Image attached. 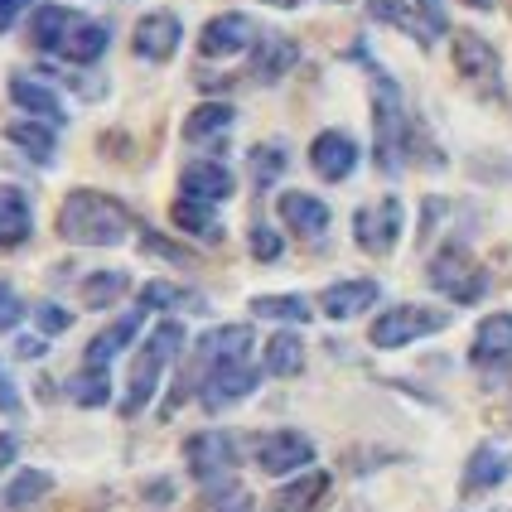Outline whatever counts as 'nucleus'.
<instances>
[{
  "instance_id": "45",
  "label": "nucleus",
  "mask_w": 512,
  "mask_h": 512,
  "mask_svg": "<svg viewBox=\"0 0 512 512\" xmlns=\"http://www.w3.org/2000/svg\"><path fill=\"white\" fill-rule=\"evenodd\" d=\"M25 5H34V0H0V34H10V29L20 25Z\"/></svg>"
},
{
  "instance_id": "35",
  "label": "nucleus",
  "mask_w": 512,
  "mask_h": 512,
  "mask_svg": "<svg viewBox=\"0 0 512 512\" xmlns=\"http://www.w3.org/2000/svg\"><path fill=\"white\" fill-rule=\"evenodd\" d=\"M68 397L87 406V411H97V406H107L112 401V372H97V368H78L68 377Z\"/></svg>"
},
{
  "instance_id": "48",
  "label": "nucleus",
  "mask_w": 512,
  "mask_h": 512,
  "mask_svg": "<svg viewBox=\"0 0 512 512\" xmlns=\"http://www.w3.org/2000/svg\"><path fill=\"white\" fill-rule=\"evenodd\" d=\"M266 5H276V10H295V5H305V0H266Z\"/></svg>"
},
{
  "instance_id": "41",
  "label": "nucleus",
  "mask_w": 512,
  "mask_h": 512,
  "mask_svg": "<svg viewBox=\"0 0 512 512\" xmlns=\"http://www.w3.org/2000/svg\"><path fill=\"white\" fill-rule=\"evenodd\" d=\"M20 319H25V300L15 295V285L10 281H0V334H5V329H15Z\"/></svg>"
},
{
  "instance_id": "10",
  "label": "nucleus",
  "mask_w": 512,
  "mask_h": 512,
  "mask_svg": "<svg viewBox=\"0 0 512 512\" xmlns=\"http://www.w3.org/2000/svg\"><path fill=\"white\" fill-rule=\"evenodd\" d=\"M314 464V440L305 430H266L256 435V469L271 474V479H285V474H300Z\"/></svg>"
},
{
  "instance_id": "29",
  "label": "nucleus",
  "mask_w": 512,
  "mask_h": 512,
  "mask_svg": "<svg viewBox=\"0 0 512 512\" xmlns=\"http://www.w3.org/2000/svg\"><path fill=\"white\" fill-rule=\"evenodd\" d=\"M73 10H63V5H39L34 10V20H29V44L39 49V54H58L63 49V34L73 29Z\"/></svg>"
},
{
  "instance_id": "33",
  "label": "nucleus",
  "mask_w": 512,
  "mask_h": 512,
  "mask_svg": "<svg viewBox=\"0 0 512 512\" xmlns=\"http://www.w3.org/2000/svg\"><path fill=\"white\" fill-rule=\"evenodd\" d=\"M141 305L145 310H208V300H203L199 290H189V285H170V281H150L141 285Z\"/></svg>"
},
{
  "instance_id": "14",
  "label": "nucleus",
  "mask_w": 512,
  "mask_h": 512,
  "mask_svg": "<svg viewBox=\"0 0 512 512\" xmlns=\"http://www.w3.org/2000/svg\"><path fill=\"white\" fill-rule=\"evenodd\" d=\"M358 155L363 150H358V141L348 131H319L310 141V165L324 184H343L348 174L358 170Z\"/></svg>"
},
{
  "instance_id": "7",
  "label": "nucleus",
  "mask_w": 512,
  "mask_h": 512,
  "mask_svg": "<svg viewBox=\"0 0 512 512\" xmlns=\"http://www.w3.org/2000/svg\"><path fill=\"white\" fill-rule=\"evenodd\" d=\"M440 329H450V314L445 310H435V305H392V310H382L372 319L368 339L372 348H406V343L430 339Z\"/></svg>"
},
{
  "instance_id": "9",
  "label": "nucleus",
  "mask_w": 512,
  "mask_h": 512,
  "mask_svg": "<svg viewBox=\"0 0 512 512\" xmlns=\"http://www.w3.org/2000/svg\"><path fill=\"white\" fill-rule=\"evenodd\" d=\"M401 223H406V208H401V199H392V194L377 203H363V208L353 213V242L372 256H387L401 242Z\"/></svg>"
},
{
  "instance_id": "46",
  "label": "nucleus",
  "mask_w": 512,
  "mask_h": 512,
  "mask_svg": "<svg viewBox=\"0 0 512 512\" xmlns=\"http://www.w3.org/2000/svg\"><path fill=\"white\" fill-rule=\"evenodd\" d=\"M0 411H5V416H20V411H25V406H20V392H15L5 377H0Z\"/></svg>"
},
{
  "instance_id": "26",
  "label": "nucleus",
  "mask_w": 512,
  "mask_h": 512,
  "mask_svg": "<svg viewBox=\"0 0 512 512\" xmlns=\"http://www.w3.org/2000/svg\"><path fill=\"white\" fill-rule=\"evenodd\" d=\"M58 126H49V121H34V116H25V121H10L5 126V141L15 145V150H25L34 165H54L58 155Z\"/></svg>"
},
{
  "instance_id": "27",
  "label": "nucleus",
  "mask_w": 512,
  "mask_h": 512,
  "mask_svg": "<svg viewBox=\"0 0 512 512\" xmlns=\"http://www.w3.org/2000/svg\"><path fill=\"white\" fill-rule=\"evenodd\" d=\"M324 493H329V474H324V469H305V474H295V479L271 498V512H314L324 503Z\"/></svg>"
},
{
  "instance_id": "12",
  "label": "nucleus",
  "mask_w": 512,
  "mask_h": 512,
  "mask_svg": "<svg viewBox=\"0 0 512 512\" xmlns=\"http://www.w3.org/2000/svg\"><path fill=\"white\" fill-rule=\"evenodd\" d=\"M179 44H184V25H179L174 10H150L136 25V34H131V49L145 63H170L179 54Z\"/></svg>"
},
{
  "instance_id": "30",
  "label": "nucleus",
  "mask_w": 512,
  "mask_h": 512,
  "mask_svg": "<svg viewBox=\"0 0 512 512\" xmlns=\"http://www.w3.org/2000/svg\"><path fill=\"white\" fill-rule=\"evenodd\" d=\"M261 368H266V377H295V372H305V339H300L295 329L271 334V339H266Z\"/></svg>"
},
{
  "instance_id": "4",
  "label": "nucleus",
  "mask_w": 512,
  "mask_h": 512,
  "mask_svg": "<svg viewBox=\"0 0 512 512\" xmlns=\"http://www.w3.org/2000/svg\"><path fill=\"white\" fill-rule=\"evenodd\" d=\"M179 348H184V324H179V319H165V324H155V329H150V339H145V348L136 353L131 377H126V401H121V411H126V416H141L145 406L155 401L160 377H165V368L174 363V353H179Z\"/></svg>"
},
{
  "instance_id": "16",
  "label": "nucleus",
  "mask_w": 512,
  "mask_h": 512,
  "mask_svg": "<svg viewBox=\"0 0 512 512\" xmlns=\"http://www.w3.org/2000/svg\"><path fill=\"white\" fill-rule=\"evenodd\" d=\"M377 300H382V285L368 281V276H358V281L324 285V295H319V310H324V319H334V324H348V319L368 314Z\"/></svg>"
},
{
  "instance_id": "39",
  "label": "nucleus",
  "mask_w": 512,
  "mask_h": 512,
  "mask_svg": "<svg viewBox=\"0 0 512 512\" xmlns=\"http://www.w3.org/2000/svg\"><path fill=\"white\" fill-rule=\"evenodd\" d=\"M34 329H39L44 339L68 334V329H73V314L63 310V305H54V300H39V305H34Z\"/></svg>"
},
{
  "instance_id": "17",
  "label": "nucleus",
  "mask_w": 512,
  "mask_h": 512,
  "mask_svg": "<svg viewBox=\"0 0 512 512\" xmlns=\"http://www.w3.org/2000/svg\"><path fill=\"white\" fill-rule=\"evenodd\" d=\"M469 363L474 368H512V314H488L474 329V343H469Z\"/></svg>"
},
{
  "instance_id": "19",
  "label": "nucleus",
  "mask_w": 512,
  "mask_h": 512,
  "mask_svg": "<svg viewBox=\"0 0 512 512\" xmlns=\"http://www.w3.org/2000/svg\"><path fill=\"white\" fill-rule=\"evenodd\" d=\"M141 319H145V305H136V310H126L121 319H112L97 339L83 348V368H97V372H112V358L126 348V343L141 334Z\"/></svg>"
},
{
  "instance_id": "43",
  "label": "nucleus",
  "mask_w": 512,
  "mask_h": 512,
  "mask_svg": "<svg viewBox=\"0 0 512 512\" xmlns=\"http://www.w3.org/2000/svg\"><path fill=\"white\" fill-rule=\"evenodd\" d=\"M416 10H421V20L430 25V34L440 39V34H450V15H445V0H416Z\"/></svg>"
},
{
  "instance_id": "38",
  "label": "nucleus",
  "mask_w": 512,
  "mask_h": 512,
  "mask_svg": "<svg viewBox=\"0 0 512 512\" xmlns=\"http://www.w3.org/2000/svg\"><path fill=\"white\" fill-rule=\"evenodd\" d=\"M247 488L237 484V479H223V484H208L203 488V508L208 512H247Z\"/></svg>"
},
{
  "instance_id": "37",
  "label": "nucleus",
  "mask_w": 512,
  "mask_h": 512,
  "mask_svg": "<svg viewBox=\"0 0 512 512\" xmlns=\"http://www.w3.org/2000/svg\"><path fill=\"white\" fill-rule=\"evenodd\" d=\"M126 281H131L126 271H92V276L83 281V305L87 310H107L112 300L126 295Z\"/></svg>"
},
{
  "instance_id": "21",
  "label": "nucleus",
  "mask_w": 512,
  "mask_h": 512,
  "mask_svg": "<svg viewBox=\"0 0 512 512\" xmlns=\"http://www.w3.org/2000/svg\"><path fill=\"white\" fill-rule=\"evenodd\" d=\"M34 237V203L25 189L0 184V252H15Z\"/></svg>"
},
{
  "instance_id": "13",
  "label": "nucleus",
  "mask_w": 512,
  "mask_h": 512,
  "mask_svg": "<svg viewBox=\"0 0 512 512\" xmlns=\"http://www.w3.org/2000/svg\"><path fill=\"white\" fill-rule=\"evenodd\" d=\"M256 39V25L242 15V10H228V15H213L199 34V54L203 58H232V54H247Z\"/></svg>"
},
{
  "instance_id": "20",
  "label": "nucleus",
  "mask_w": 512,
  "mask_h": 512,
  "mask_svg": "<svg viewBox=\"0 0 512 512\" xmlns=\"http://www.w3.org/2000/svg\"><path fill=\"white\" fill-rule=\"evenodd\" d=\"M10 102L20 107L34 121H49V126H63L68 121V107L58 102V92L44 78H29V73H15L10 78Z\"/></svg>"
},
{
  "instance_id": "36",
  "label": "nucleus",
  "mask_w": 512,
  "mask_h": 512,
  "mask_svg": "<svg viewBox=\"0 0 512 512\" xmlns=\"http://www.w3.org/2000/svg\"><path fill=\"white\" fill-rule=\"evenodd\" d=\"M252 314L256 319H276V324H305L310 319V300L305 295H256Z\"/></svg>"
},
{
  "instance_id": "49",
  "label": "nucleus",
  "mask_w": 512,
  "mask_h": 512,
  "mask_svg": "<svg viewBox=\"0 0 512 512\" xmlns=\"http://www.w3.org/2000/svg\"><path fill=\"white\" fill-rule=\"evenodd\" d=\"M469 5H479V10H488V5H493V0H469Z\"/></svg>"
},
{
  "instance_id": "25",
  "label": "nucleus",
  "mask_w": 512,
  "mask_h": 512,
  "mask_svg": "<svg viewBox=\"0 0 512 512\" xmlns=\"http://www.w3.org/2000/svg\"><path fill=\"white\" fill-rule=\"evenodd\" d=\"M512 474V459L498 450V445H479L469 464H464V479H459V493L464 498H474V493H488V488H498L503 479Z\"/></svg>"
},
{
  "instance_id": "6",
  "label": "nucleus",
  "mask_w": 512,
  "mask_h": 512,
  "mask_svg": "<svg viewBox=\"0 0 512 512\" xmlns=\"http://www.w3.org/2000/svg\"><path fill=\"white\" fill-rule=\"evenodd\" d=\"M184 464H189V479L199 488L223 484L242 464V445H237V435H228V430H199V435L184 440Z\"/></svg>"
},
{
  "instance_id": "5",
  "label": "nucleus",
  "mask_w": 512,
  "mask_h": 512,
  "mask_svg": "<svg viewBox=\"0 0 512 512\" xmlns=\"http://www.w3.org/2000/svg\"><path fill=\"white\" fill-rule=\"evenodd\" d=\"M426 281L450 300V305H479L488 295V271L474 261V252L464 242H445L440 252H430Z\"/></svg>"
},
{
  "instance_id": "40",
  "label": "nucleus",
  "mask_w": 512,
  "mask_h": 512,
  "mask_svg": "<svg viewBox=\"0 0 512 512\" xmlns=\"http://www.w3.org/2000/svg\"><path fill=\"white\" fill-rule=\"evenodd\" d=\"M247 237H252V256H256V261H281V256H285V242H281V232H276V228L252 223V232H247Z\"/></svg>"
},
{
  "instance_id": "31",
  "label": "nucleus",
  "mask_w": 512,
  "mask_h": 512,
  "mask_svg": "<svg viewBox=\"0 0 512 512\" xmlns=\"http://www.w3.org/2000/svg\"><path fill=\"white\" fill-rule=\"evenodd\" d=\"M174 228L189 232V237H203V242H218L223 237V223H218V203L208 199H184L174 203Z\"/></svg>"
},
{
  "instance_id": "28",
  "label": "nucleus",
  "mask_w": 512,
  "mask_h": 512,
  "mask_svg": "<svg viewBox=\"0 0 512 512\" xmlns=\"http://www.w3.org/2000/svg\"><path fill=\"white\" fill-rule=\"evenodd\" d=\"M368 20L401 29V34H406V39H416L421 49H430V44H435V34H430V25L421 20V10H411L406 0H368Z\"/></svg>"
},
{
  "instance_id": "24",
  "label": "nucleus",
  "mask_w": 512,
  "mask_h": 512,
  "mask_svg": "<svg viewBox=\"0 0 512 512\" xmlns=\"http://www.w3.org/2000/svg\"><path fill=\"white\" fill-rule=\"evenodd\" d=\"M232 121H237V107L232 102H203V107H194L189 112V121H184V141L189 145H228V131Z\"/></svg>"
},
{
  "instance_id": "47",
  "label": "nucleus",
  "mask_w": 512,
  "mask_h": 512,
  "mask_svg": "<svg viewBox=\"0 0 512 512\" xmlns=\"http://www.w3.org/2000/svg\"><path fill=\"white\" fill-rule=\"evenodd\" d=\"M15 455H20V435H0V474L15 464Z\"/></svg>"
},
{
  "instance_id": "22",
  "label": "nucleus",
  "mask_w": 512,
  "mask_h": 512,
  "mask_svg": "<svg viewBox=\"0 0 512 512\" xmlns=\"http://www.w3.org/2000/svg\"><path fill=\"white\" fill-rule=\"evenodd\" d=\"M107 49H112V25H107V20H83V15H78L73 29L63 34V49H58V54L68 58L73 68H92Z\"/></svg>"
},
{
  "instance_id": "34",
  "label": "nucleus",
  "mask_w": 512,
  "mask_h": 512,
  "mask_svg": "<svg viewBox=\"0 0 512 512\" xmlns=\"http://www.w3.org/2000/svg\"><path fill=\"white\" fill-rule=\"evenodd\" d=\"M44 493H54V474H44V469H25V474H15V484L0 493V508L25 512V508H34Z\"/></svg>"
},
{
  "instance_id": "18",
  "label": "nucleus",
  "mask_w": 512,
  "mask_h": 512,
  "mask_svg": "<svg viewBox=\"0 0 512 512\" xmlns=\"http://www.w3.org/2000/svg\"><path fill=\"white\" fill-rule=\"evenodd\" d=\"M295 63H300V44H295V39H285V34H261L252 44V68H247V78L271 87V83H281Z\"/></svg>"
},
{
  "instance_id": "11",
  "label": "nucleus",
  "mask_w": 512,
  "mask_h": 512,
  "mask_svg": "<svg viewBox=\"0 0 512 512\" xmlns=\"http://www.w3.org/2000/svg\"><path fill=\"white\" fill-rule=\"evenodd\" d=\"M266 377V368H256L252 358H237V363H223L218 372H208L199 387V401L208 416H218V411H228L237 401H247L256 392V382Z\"/></svg>"
},
{
  "instance_id": "32",
  "label": "nucleus",
  "mask_w": 512,
  "mask_h": 512,
  "mask_svg": "<svg viewBox=\"0 0 512 512\" xmlns=\"http://www.w3.org/2000/svg\"><path fill=\"white\" fill-rule=\"evenodd\" d=\"M285 165H290V150H285L281 141H261L252 145V155H247V170H252V189L256 194H266L276 179L285 174Z\"/></svg>"
},
{
  "instance_id": "44",
  "label": "nucleus",
  "mask_w": 512,
  "mask_h": 512,
  "mask_svg": "<svg viewBox=\"0 0 512 512\" xmlns=\"http://www.w3.org/2000/svg\"><path fill=\"white\" fill-rule=\"evenodd\" d=\"M15 353H20L25 363H39V358L49 353V339H44V334H20V339H15Z\"/></svg>"
},
{
  "instance_id": "8",
  "label": "nucleus",
  "mask_w": 512,
  "mask_h": 512,
  "mask_svg": "<svg viewBox=\"0 0 512 512\" xmlns=\"http://www.w3.org/2000/svg\"><path fill=\"white\" fill-rule=\"evenodd\" d=\"M455 49V73L464 83L474 87V92H484V97H503V58L498 49L488 44L479 29H455V39H450Z\"/></svg>"
},
{
  "instance_id": "42",
  "label": "nucleus",
  "mask_w": 512,
  "mask_h": 512,
  "mask_svg": "<svg viewBox=\"0 0 512 512\" xmlns=\"http://www.w3.org/2000/svg\"><path fill=\"white\" fill-rule=\"evenodd\" d=\"M141 247H145V256L155 252V256H165V261H189V256H194V252H189V247H174L170 237H160V232H150V228H145Z\"/></svg>"
},
{
  "instance_id": "2",
  "label": "nucleus",
  "mask_w": 512,
  "mask_h": 512,
  "mask_svg": "<svg viewBox=\"0 0 512 512\" xmlns=\"http://www.w3.org/2000/svg\"><path fill=\"white\" fill-rule=\"evenodd\" d=\"M131 232L126 203L102 189H73L58 208V237L73 247H121Z\"/></svg>"
},
{
  "instance_id": "15",
  "label": "nucleus",
  "mask_w": 512,
  "mask_h": 512,
  "mask_svg": "<svg viewBox=\"0 0 512 512\" xmlns=\"http://www.w3.org/2000/svg\"><path fill=\"white\" fill-rule=\"evenodd\" d=\"M276 213H281V223L295 237H305V242H319V237H329V203L305 194V189H285L281 199H276Z\"/></svg>"
},
{
  "instance_id": "1",
  "label": "nucleus",
  "mask_w": 512,
  "mask_h": 512,
  "mask_svg": "<svg viewBox=\"0 0 512 512\" xmlns=\"http://www.w3.org/2000/svg\"><path fill=\"white\" fill-rule=\"evenodd\" d=\"M353 58H363V68H368V78H372V160H377V170L387 174V179H397L416 155H426L430 170H440L445 155H435L426 145V136H421V126L411 121L406 97H401V83L363 54V44L353 49Z\"/></svg>"
},
{
  "instance_id": "3",
  "label": "nucleus",
  "mask_w": 512,
  "mask_h": 512,
  "mask_svg": "<svg viewBox=\"0 0 512 512\" xmlns=\"http://www.w3.org/2000/svg\"><path fill=\"white\" fill-rule=\"evenodd\" d=\"M252 343H256L252 324H218V329H208V334L194 343V358L184 363L179 382H174V397H170V406H165V416L179 411L189 397H199L208 372H218L223 363H237V358H252Z\"/></svg>"
},
{
  "instance_id": "23",
  "label": "nucleus",
  "mask_w": 512,
  "mask_h": 512,
  "mask_svg": "<svg viewBox=\"0 0 512 512\" xmlns=\"http://www.w3.org/2000/svg\"><path fill=\"white\" fill-rule=\"evenodd\" d=\"M179 189L189 194V199H208V203H223L232 199V189H237V179L223 160H189L184 174H179Z\"/></svg>"
}]
</instances>
